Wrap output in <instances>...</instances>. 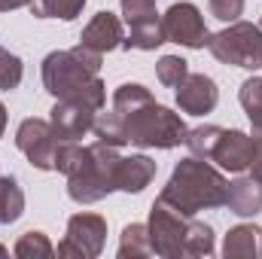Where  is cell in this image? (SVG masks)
Wrapping results in <instances>:
<instances>
[{
    "label": "cell",
    "instance_id": "1",
    "mask_svg": "<svg viewBox=\"0 0 262 259\" xmlns=\"http://www.w3.org/2000/svg\"><path fill=\"white\" fill-rule=\"evenodd\" d=\"M113 113L122 119L125 140L140 149H174L186 143V122L174 110L156 104L149 89H143L140 82H122L113 92Z\"/></svg>",
    "mask_w": 262,
    "mask_h": 259
},
{
    "label": "cell",
    "instance_id": "2",
    "mask_svg": "<svg viewBox=\"0 0 262 259\" xmlns=\"http://www.w3.org/2000/svg\"><path fill=\"white\" fill-rule=\"evenodd\" d=\"M101 61L104 55L89 49V46H73V49H58L43 58L40 76L43 89L58 101V98H89L98 107L107 101V89L101 82Z\"/></svg>",
    "mask_w": 262,
    "mask_h": 259
},
{
    "label": "cell",
    "instance_id": "3",
    "mask_svg": "<svg viewBox=\"0 0 262 259\" xmlns=\"http://www.w3.org/2000/svg\"><path fill=\"white\" fill-rule=\"evenodd\" d=\"M226 192H229L226 177L213 165H207V159L192 156V159L177 162L171 180L159 192V201H165L168 207H174V210H180L186 217H195L198 210L223 207Z\"/></svg>",
    "mask_w": 262,
    "mask_h": 259
},
{
    "label": "cell",
    "instance_id": "4",
    "mask_svg": "<svg viewBox=\"0 0 262 259\" xmlns=\"http://www.w3.org/2000/svg\"><path fill=\"white\" fill-rule=\"evenodd\" d=\"M149 244L152 253L165 259L180 256H210L213 253V229L207 223H198L192 217L168 207L165 201H152L149 207Z\"/></svg>",
    "mask_w": 262,
    "mask_h": 259
},
{
    "label": "cell",
    "instance_id": "5",
    "mask_svg": "<svg viewBox=\"0 0 262 259\" xmlns=\"http://www.w3.org/2000/svg\"><path fill=\"white\" fill-rule=\"evenodd\" d=\"M122 156L116 146H107L95 140L92 146L82 149L79 165L67 174V195L76 204H95L116 189V171H119Z\"/></svg>",
    "mask_w": 262,
    "mask_h": 259
},
{
    "label": "cell",
    "instance_id": "6",
    "mask_svg": "<svg viewBox=\"0 0 262 259\" xmlns=\"http://www.w3.org/2000/svg\"><path fill=\"white\" fill-rule=\"evenodd\" d=\"M207 49L220 64L256 70L262 67V28L250 21H232L226 31L207 37Z\"/></svg>",
    "mask_w": 262,
    "mask_h": 259
},
{
    "label": "cell",
    "instance_id": "7",
    "mask_svg": "<svg viewBox=\"0 0 262 259\" xmlns=\"http://www.w3.org/2000/svg\"><path fill=\"white\" fill-rule=\"evenodd\" d=\"M107 241V220L98 213H73L67 220L64 241L58 244V256L95 259L101 256Z\"/></svg>",
    "mask_w": 262,
    "mask_h": 259
},
{
    "label": "cell",
    "instance_id": "8",
    "mask_svg": "<svg viewBox=\"0 0 262 259\" xmlns=\"http://www.w3.org/2000/svg\"><path fill=\"white\" fill-rule=\"evenodd\" d=\"M162 31H165L168 43H177V46H186V49H204L207 37H210L201 9L195 3H186V0L168 6V12L162 15Z\"/></svg>",
    "mask_w": 262,
    "mask_h": 259
},
{
    "label": "cell",
    "instance_id": "9",
    "mask_svg": "<svg viewBox=\"0 0 262 259\" xmlns=\"http://www.w3.org/2000/svg\"><path fill=\"white\" fill-rule=\"evenodd\" d=\"M58 134L52 128V122L46 119H25L15 131V146L28 156V162L40 171H55V146H58Z\"/></svg>",
    "mask_w": 262,
    "mask_h": 259
},
{
    "label": "cell",
    "instance_id": "10",
    "mask_svg": "<svg viewBox=\"0 0 262 259\" xmlns=\"http://www.w3.org/2000/svg\"><path fill=\"white\" fill-rule=\"evenodd\" d=\"M98 110H104V107H98L89 98H58L55 107L49 110V122L61 140H76L85 131H92Z\"/></svg>",
    "mask_w": 262,
    "mask_h": 259
},
{
    "label": "cell",
    "instance_id": "11",
    "mask_svg": "<svg viewBox=\"0 0 262 259\" xmlns=\"http://www.w3.org/2000/svg\"><path fill=\"white\" fill-rule=\"evenodd\" d=\"M253 134H244V131L238 128H223L220 134V140H216V146H213V156H210V162H216L223 171H229V174H241V171H247L250 168V159H253Z\"/></svg>",
    "mask_w": 262,
    "mask_h": 259
},
{
    "label": "cell",
    "instance_id": "12",
    "mask_svg": "<svg viewBox=\"0 0 262 259\" xmlns=\"http://www.w3.org/2000/svg\"><path fill=\"white\" fill-rule=\"evenodd\" d=\"M220 101V89L210 76L204 73H189L180 85H177V107L189 116H204L216 107Z\"/></svg>",
    "mask_w": 262,
    "mask_h": 259
},
{
    "label": "cell",
    "instance_id": "13",
    "mask_svg": "<svg viewBox=\"0 0 262 259\" xmlns=\"http://www.w3.org/2000/svg\"><path fill=\"white\" fill-rule=\"evenodd\" d=\"M122 40H125V34H122V18L113 15V12H107V9H101L98 15H92V21H89V25L82 28V34H79V43L89 46V49H95V52H101V55L119 49Z\"/></svg>",
    "mask_w": 262,
    "mask_h": 259
},
{
    "label": "cell",
    "instance_id": "14",
    "mask_svg": "<svg viewBox=\"0 0 262 259\" xmlns=\"http://www.w3.org/2000/svg\"><path fill=\"white\" fill-rule=\"evenodd\" d=\"M226 207L238 217H256L262 213V183L256 177H238L229 183Z\"/></svg>",
    "mask_w": 262,
    "mask_h": 259
},
{
    "label": "cell",
    "instance_id": "15",
    "mask_svg": "<svg viewBox=\"0 0 262 259\" xmlns=\"http://www.w3.org/2000/svg\"><path fill=\"white\" fill-rule=\"evenodd\" d=\"M156 162L149 159V156H128V159H122L119 162V171H116V189H122V192H143L149 183H152V177H156Z\"/></svg>",
    "mask_w": 262,
    "mask_h": 259
},
{
    "label": "cell",
    "instance_id": "16",
    "mask_svg": "<svg viewBox=\"0 0 262 259\" xmlns=\"http://www.w3.org/2000/svg\"><path fill=\"white\" fill-rule=\"evenodd\" d=\"M259 226H235L229 229L223 241V256L226 259H256L259 256Z\"/></svg>",
    "mask_w": 262,
    "mask_h": 259
},
{
    "label": "cell",
    "instance_id": "17",
    "mask_svg": "<svg viewBox=\"0 0 262 259\" xmlns=\"http://www.w3.org/2000/svg\"><path fill=\"white\" fill-rule=\"evenodd\" d=\"M25 213V192L15 177H0V226L15 223Z\"/></svg>",
    "mask_w": 262,
    "mask_h": 259
},
{
    "label": "cell",
    "instance_id": "18",
    "mask_svg": "<svg viewBox=\"0 0 262 259\" xmlns=\"http://www.w3.org/2000/svg\"><path fill=\"white\" fill-rule=\"evenodd\" d=\"M152 253V244H149V232L143 223H131L122 229V238H119V256L122 259H137V256H149Z\"/></svg>",
    "mask_w": 262,
    "mask_h": 259
},
{
    "label": "cell",
    "instance_id": "19",
    "mask_svg": "<svg viewBox=\"0 0 262 259\" xmlns=\"http://www.w3.org/2000/svg\"><path fill=\"white\" fill-rule=\"evenodd\" d=\"M122 3V18L128 25V31H140V28H149L159 18V9H156V0H119Z\"/></svg>",
    "mask_w": 262,
    "mask_h": 259
},
{
    "label": "cell",
    "instance_id": "20",
    "mask_svg": "<svg viewBox=\"0 0 262 259\" xmlns=\"http://www.w3.org/2000/svg\"><path fill=\"white\" fill-rule=\"evenodd\" d=\"M95 137L101 140V143H107V146H125L128 140H125V128H122V119L113 113V110H98V116H95Z\"/></svg>",
    "mask_w": 262,
    "mask_h": 259
},
{
    "label": "cell",
    "instance_id": "21",
    "mask_svg": "<svg viewBox=\"0 0 262 259\" xmlns=\"http://www.w3.org/2000/svg\"><path fill=\"white\" fill-rule=\"evenodd\" d=\"M85 0H31V12L37 18H61V21H73L82 12Z\"/></svg>",
    "mask_w": 262,
    "mask_h": 259
},
{
    "label": "cell",
    "instance_id": "22",
    "mask_svg": "<svg viewBox=\"0 0 262 259\" xmlns=\"http://www.w3.org/2000/svg\"><path fill=\"white\" fill-rule=\"evenodd\" d=\"M12 253L18 259H49L55 253V247L49 244V238L43 235V232H25L18 241H15V247H12Z\"/></svg>",
    "mask_w": 262,
    "mask_h": 259
},
{
    "label": "cell",
    "instance_id": "23",
    "mask_svg": "<svg viewBox=\"0 0 262 259\" xmlns=\"http://www.w3.org/2000/svg\"><path fill=\"white\" fill-rule=\"evenodd\" d=\"M220 134H223L220 125H198V128H189V134H186V146H189V153H192V156L210 162V156H213V146H216Z\"/></svg>",
    "mask_w": 262,
    "mask_h": 259
},
{
    "label": "cell",
    "instance_id": "24",
    "mask_svg": "<svg viewBox=\"0 0 262 259\" xmlns=\"http://www.w3.org/2000/svg\"><path fill=\"white\" fill-rule=\"evenodd\" d=\"M189 76V61L180 58V55H162L159 64H156V79L165 85V89H177L183 79Z\"/></svg>",
    "mask_w": 262,
    "mask_h": 259
},
{
    "label": "cell",
    "instance_id": "25",
    "mask_svg": "<svg viewBox=\"0 0 262 259\" xmlns=\"http://www.w3.org/2000/svg\"><path fill=\"white\" fill-rule=\"evenodd\" d=\"M21 76H25V64H21V58L0 46V92H12V89H18V85H21Z\"/></svg>",
    "mask_w": 262,
    "mask_h": 259
},
{
    "label": "cell",
    "instance_id": "26",
    "mask_svg": "<svg viewBox=\"0 0 262 259\" xmlns=\"http://www.w3.org/2000/svg\"><path fill=\"white\" fill-rule=\"evenodd\" d=\"M238 101L247 113V119H256L262 116V76H250L241 82V92H238Z\"/></svg>",
    "mask_w": 262,
    "mask_h": 259
},
{
    "label": "cell",
    "instance_id": "27",
    "mask_svg": "<svg viewBox=\"0 0 262 259\" xmlns=\"http://www.w3.org/2000/svg\"><path fill=\"white\" fill-rule=\"evenodd\" d=\"M82 149H85V146H79L76 140H58V146H55V171H61L67 177V174L79 165Z\"/></svg>",
    "mask_w": 262,
    "mask_h": 259
},
{
    "label": "cell",
    "instance_id": "28",
    "mask_svg": "<svg viewBox=\"0 0 262 259\" xmlns=\"http://www.w3.org/2000/svg\"><path fill=\"white\" fill-rule=\"evenodd\" d=\"M207 6L220 21H238V15L244 12V0H207Z\"/></svg>",
    "mask_w": 262,
    "mask_h": 259
},
{
    "label": "cell",
    "instance_id": "29",
    "mask_svg": "<svg viewBox=\"0 0 262 259\" xmlns=\"http://www.w3.org/2000/svg\"><path fill=\"white\" fill-rule=\"evenodd\" d=\"M253 143H256V146H253V159H250V171H253L250 177H256V180L262 183V140L253 137Z\"/></svg>",
    "mask_w": 262,
    "mask_h": 259
},
{
    "label": "cell",
    "instance_id": "30",
    "mask_svg": "<svg viewBox=\"0 0 262 259\" xmlns=\"http://www.w3.org/2000/svg\"><path fill=\"white\" fill-rule=\"evenodd\" d=\"M21 6H31V0H0V12H9V9H21Z\"/></svg>",
    "mask_w": 262,
    "mask_h": 259
},
{
    "label": "cell",
    "instance_id": "31",
    "mask_svg": "<svg viewBox=\"0 0 262 259\" xmlns=\"http://www.w3.org/2000/svg\"><path fill=\"white\" fill-rule=\"evenodd\" d=\"M250 125H253V137H259V140H262V116L250 119Z\"/></svg>",
    "mask_w": 262,
    "mask_h": 259
},
{
    "label": "cell",
    "instance_id": "32",
    "mask_svg": "<svg viewBox=\"0 0 262 259\" xmlns=\"http://www.w3.org/2000/svg\"><path fill=\"white\" fill-rule=\"evenodd\" d=\"M3 131H6V107L0 104V137H3Z\"/></svg>",
    "mask_w": 262,
    "mask_h": 259
},
{
    "label": "cell",
    "instance_id": "33",
    "mask_svg": "<svg viewBox=\"0 0 262 259\" xmlns=\"http://www.w3.org/2000/svg\"><path fill=\"white\" fill-rule=\"evenodd\" d=\"M0 256H6V247H0Z\"/></svg>",
    "mask_w": 262,
    "mask_h": 259
},
{
    "label": "cell",
    "instance_id": "34",
    "mask_svg": "<svg viewBox=\"0 0 262 259\" xmlns=\"http://www.w3.org/2000/svg\"><path fill=\"white\" fill-rule=\"evenodd\" d=\"M259 28H262V18H259Z\"/></svg>",
    "mask_w": 262,
    "mask_h": 259
},
{
    "label": "cell",
    "instance_id": "35",
    "mask_svg": "<svg viewBox=\"0 0 262 259\" xmlns=\"http://www.w3.org/2000/svg\"><path fill=\"white\" fill-rule=\"evenodd\" d=\"M259 250H262V247H259Z\"/></svg>",
    "mask_w": 262,
    "mask_h": 259
}]
</instances>
